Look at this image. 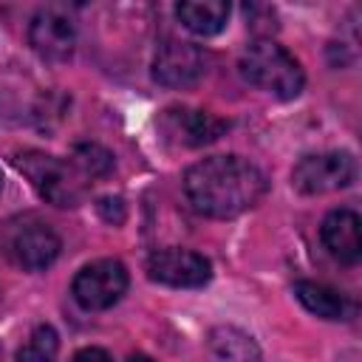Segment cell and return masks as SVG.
Masks as SVG:
<instances>
[{
	"label": "cell",
	"instance_id": "19",
	"mask_svg": "<svg viewBox=\"0 0 362 362\" xmlns=\"http://www.w3.org/2000/svg\"><path fill=\"white\" fill-rule=\"evenodd\" d=\"M127 362H156V359H150V356H144V354H133Z\"/></svg>",
	"mask_w": 362,
	"mask_h": 362
},
{
	"label": "cell",
	"instance_id": "1",
	"mask_svg": "<svg viewBox=\"0 0 362 362\" xmlns=\"http://www.w3.org/2000/svg\"><path fill=\"white\" fill-rule=\"evenodd\" d=\"M184 192L195 212L206 218H235L260 201L266 178L240 156H209L187 170Z\"/></svg>",
	"mask_w": 362,
	"mask_h": 362
},
{
	"label": "cell",
	"instance_id": "2",
	"mask_svg": "<svg viewBox=\"0 0 362 362\" xmlns=\"http://www.w3.org/2000/svg\"><path fill=\"white\" fill-rule=\"evenodd\" d=\"M238 65H240V76L246 82L269 90L277 99H294L305 85L300 62L283 45H277L272 40L249 42L246 51L240 54Z\"/></svg>",
	"mask_w": 362,
	"mask_h": 362
},
{
	"label": "cell",
	"instance_id": "7",
	"mask_svg": "<svg viewBox=\"0 0 362 362\" xmlns=\"http://www.w3.org/2000/svg\"><path fill=\"white\" fill-rule=\"evenodd\" d=\"M204 74H206V54L192 42L170 40L158 48L153 59V76L167 88H189Z\"/></svg>",
	"mask_w": 362,
	"mask_h": 362
},
{
	"label": "cell",
	"instance_id": "17",
	"mask_svg": "<svg viewBox=\"0 0 362 362\" xmlns=\"http://www.w3.org/2000/svg\"><path fill=\"white\" fill-rule=\"evenodd\" d=\"M99 212L105 221H113V223H122L124 221V204L122 198H102L99 201Z\"/></svg>",
	"mask_w": 362,
	"mask_h": 362
},
{
	"label": "cell",
	"instance_id": "5",
	"mask_svg": "<svg viewBox=\"0 0 362 362\" xmlns=\"http://www.w3.org/2000/svg\"><path fill=\"white\" fill-rule=\"evenodd\" d=\"M356 167L348 153H314L303 156L291 173V181L305 195H320L331 189H342L354 181Z\"/></svg>",
	"mask_w": 362,
	"mask_h": 362
},
{
	"label": "cell",
	"instance_id": "6",
	"mask_svg": "<svg viewBox=\"0 0 362 362\" xmlns=\"http://www.w3.org/2000/svg\"><path fill=\"white\" fill-rule=\"evenodd\" d=\"M147 274L164 286L198 288L212 277V266L204 255L189 249H158L147 257Z\"/></svg>",
	"mask_w": 362,
	"mask_h": 362
},
{
	"label": "cell",
	"instance_id": "13",
	"mask_svg": "<svg viewBox=\"0 0 362 362\" xmlns=\"http://www.w3.org/2000/svg\"><path fill=\"white\" fill-rule=\"evenodd\" d=\"M209 348L218 362H260V351L255 339L232 325H218L209 334Z\"/></svg>",
	"mask_w": 362,
	"mask_h": 362
},
{
	"label": "cell",
	"instance_id": "16",
	"mask_svg": "<svg viewBox=\"0 0 362 362\" xmlns=\"http://www.w3.org/2000/svg\"><path fill=\"white\" fill-rule=\"evenodd\" d=\"M74 167H76L85 178H96V175L110 173L113 156H110L105 147H99V144H76V147H74Z\"/></svg>",
	"mask_w": 362,
	"mask_h": 362
},
{
	"label": "cell",
	"instance_id": "11",
	"mask_svg": "<svg viewBox=\"0 0 362 362\" xmlns=\"http://www.w3.org/2000/svg\"><path fill=\"white\" fill-rule=\"evenodd\" d=\"M59 246L62 243H59L57 232L45 223H34V226L20 229L14 235V243H11L14 260L28 272H40V269L51 266L59 255Z\"/></svg>",
	"mask_w": 362,
	"mask_h": 362
},
{
	"label": "cell",
	"instance_id": "20",
	"mask_svg": "<svg viewBox=\"0 0 362 362\" xmlns=\"http://www.w3.org/2000/svg\"><path fill=\"white\" fill-rule=\"evenodd\" d=\"M0 189H3V175H0Z\"/></svg>",
	"mask_w": 362,
	"mask_h": 362
},
{
	"label": "cell",
	"instance_id": "3",
	"mask_svg": "<svg viewBox=\"0 0 362 362\" xmlns=\"http://www.w3.org/2000/svg\"><path fill=\"white\" fill-rule=\"evenodd\" d=\"M17 167L34 184V189L54 206H76L85 195L82 173L68 161H59L37 150H25L17 156Z\"/></svg>",
	"mask_w": 362,
	"mask_h": 362
},
{
	"label": "cell",
	"instance_id": "15",
	"mask_svg": "<svg viewBox=\"0 0 362 362\" xmlns=\"http://www.w3.org/2000/svg\"><path fill=\"white\" fill-rule=\"evenodd\" d=\"M59 351V337L51 325H37L28 337V342L17 351L20 362H54Z\"/></svg>",
	"mask_w": 362,
	"mask_h": 362
},
{
	"label": "cell",
	"instance_id": "9",
	"mask_svg": "<svg viewBox=\"0 0 362 362\" xmlns=\"http://www.w3.org/2000/svg\"><path fill=\"white\" fill-rule=\"evenodd\" d=\"M161 127H164L170 136H175L181 144H187V147H201V144L215 141V139L226 130V122L215 119V116L206 113V110L170 107V110L164 113Z\"/></svg>",
	"mask_w": 362,
	"mask_h": 362
},
{
	"label": "cell",
	"instance_id": "14",
	"mask_svg": "<svg viewBox=\"0 0 362 362\" xmlns=\"http://www.w3.org/2000/svg\"><path fill=\"white\" fill-rule=\"evenodd\" d=\"M297 300L317 317L322 320H342L345 317V300L342 294H337L334 288L322 286V283H311V280H300L294 286Z\"/></svg>",
	"mask_w": 362,
	"mask_h": 362
},
{
	"label": "cell",
	"instance_id": "18",
	"mask_svg": "<svg viewBox=\"0 0 362 362\" xmlns=\"http://www.w3.org/2000/svg\"><path fill=\"white\" fill-rule=\"evenodd\" d=\"M71 362H113V359L102 348H82V351H76L71 356Z\"/></svg>",
	"mask_w": 362,
	"mask_h": 362
},
{
	"label": "cell",
	"instance_id": "8",
	"mask_svg": "<svg viewBox=\"0 0 362 362\" xmlns=\"http://www.w3.org/2000/svg\"><path fill=\"white\" fill-rule=\"evenodd\" d=\"M28 42L42 59L65 62L74 51L76 34H74V25L65 14H59L54 8H45V11L34 14V20L28 25Z\"/></svg>",
	"mask_w": 362,
	"mask_h": 362
},
{
	"label": "cell",
	"instance_id": "4",
	"mask_svg": "<svg viewBox=\"0 0 362 362\" xmlns=\"http://www.w3.org/2000/svg\"><path fill=\"white\" fill-rule=\"evenodd\" d=\"M127 288V272L119 260H93L74 277V300L85 311H105L122 300Z\"/></svg>",
	"mask_w": 362,
	"mask_h": 362
},
{
	"label": "cell",
	"instance_id": "10",
	"mask_svg": "<svg viewBox=\"0 0 362 362\" xmlns=\"http://www.w3.org/2000/svg\"><path fill=\"white\" fill-rule=\"evenodd\" d=\"M322 243L339 263H356L362 255V223L354 209H334L322 221Z\"/></svg>",
	"mask_w": 362,
	"mask_h": 362
},
{
	"label": "cell",
	"instance_id": "12",
	"mask_svg": "<svg viewBox=\"0 0 362 362\" xmlns=\"http://www.w3.org/2000/svg\"><path fill=\"white\" fill-rule=\"evenodd\" d=\"M178 20L201 37H212L226 25L229 3L226 0H184L175 6Z\"/></svg>",
	"mask_w": 362,
	"mask_h": 362
}]
</instances>
